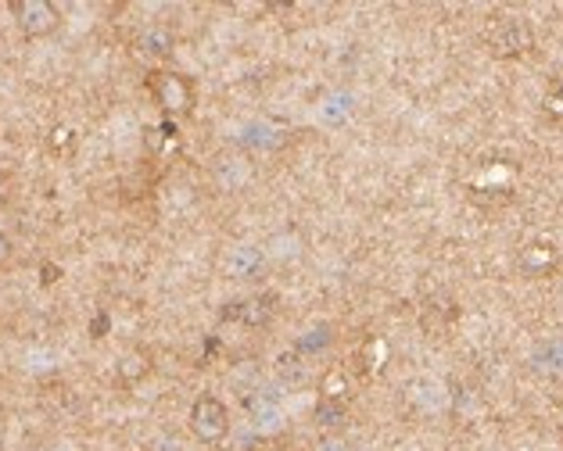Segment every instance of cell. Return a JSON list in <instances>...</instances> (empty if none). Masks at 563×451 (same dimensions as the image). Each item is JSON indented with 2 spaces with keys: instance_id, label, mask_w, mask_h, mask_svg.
<instances>
[{
  "instance_id": "obj_1",
  "label": "cell",
  "mask_w": 563,
  "mask_h": 451,
  "mask_svg": "<svg viewBox=\"0 0 563 451\" xmlns=\"http://www.w3.org/2000/svg\"><path fill=\"white\" fill-rule=\"evenodd\" d=\"M147 90L155 93V101L166 115H190L195 112V83H190L184 72L158 68V72L147 76Z\"/></svg>"
},
{
  "instance_id": "obj_3",
  "label": "cell",
  "mask_w": 563,
  "mask_h": 451,
  "mask_svg": "<svg viewBox=\"0 0 563 451\" xmlns=\"http://www.w3.org/2000/svg\"><path fill=\"white\" fill-rule=\"evenodd\" d=\"M11 15L30 40H44L62 30V8L51 0H11Z\"/></svg>"
},
{
  "instance_id": "obj_4",
  "label": "cell",
  "mask_w": 563,
  "mask_h": 451,
  "mask_svg": "<svg viewBox=\"0 0 563 451\" xmlns=\"http://www.w3.org/2000/svg\"><path fill=\"white\" fill-rule=\"evenodd\" d=\"M8 201H11V176L0 169V208H4Z\"/></svg>"
},
{
  "instance_id": "obj_2",
  "label": "cell",
  "mask_w": 563,
  "mask_h": 451,
  "mask_svg": "<svg viewBox=\"0 0 563 451\" xmlns=\"http://www.w3.org/2000/svg\"><path fill=\"white\" fill-rule=\"evenodd\" d=\"M190 430L201 444H223L230 433V413L227 405L216 398V394H201V398L190 405Z\"/></svg>"
}]
</instances>
